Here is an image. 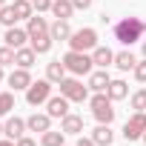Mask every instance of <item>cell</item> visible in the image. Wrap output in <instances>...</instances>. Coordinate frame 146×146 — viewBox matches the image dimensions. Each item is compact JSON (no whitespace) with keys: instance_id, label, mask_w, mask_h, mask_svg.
Returning <instances> with one entry per match:
<instances>
[{"instance_id":"cell-39","label":"cell","mask_w":146,"mask_h":146,"mask_svg":"<svg viewBox=\"0 0 146 146\" xmlns=\"http://www.w3.org/2000/svg\"><path fill=\"white\" fill-rule=\"evenodd\" d=\"M3 6H6V0H0V9H3Z\"/></svg>"},{"instance_id":"cell-33","label":"cell","mask_w":146,"mask_h":146,"mask_svg":"<svg viewBox=\"0 0 146 146\" xmlns=\"http://www.w3.org/2000/svg\"><path fill=\"white\" fill-rule=\"evenodd\" d=\"M75 146H98V143H95V140H92V137H83V135H80V137H78V143H75Z\"/></svg>"},{"instance_id":"cell-20","label":"cell","mask_w":146,"mask_h":146,"mask_svg":"<svg viewBox=\"0 0 146 146\" xmlns=\"http://www.w3.org/2000/svg\"><path fill=\"white\" fill-rule=\"evenodd\" d=\"M106 95L112 100H123V98H129V83L126 80H112L109 89H106Z\"/></svg>"},{"instance_id":"cell-23","label":"cell","mask_w":146,"mask_h":146,"mask_svg":"<svg viewBox=\"0 0 146 146\" xmlns=\"http://www.w3.org/2000/svg\"><path fill=\"white\" fill-rule=\"evenodd\" d=\"M49 35H52L54 40H69V37H72V29H69L66 20H54L52 29H49Z\"/></svg>"},{"instance_id":"cell-28","label":"cell","mask_w":146,"mask_h":146,"mask_svg":"<svg viewBox=\"0 0 146 146\" xmlns=\"http://www.w3.org/2000/svg\"><path fill=\"white\" fill-rule=\"evenodd\" d=\"M0 23H3V26H15V23H17L15 6H3V9H0Z\"/></svg>"},{"instance_id":"cell-18","label":"cell","mask_w":146,"mask_h":146,"mask_svg":"<svg viewBox=\"0 0 146 146\" xmlns=\"http://www.w3.org/2000/svg\"><path fill=\"white\" fill-rule=\"evenodd\" d=\"M72 12H75V3H72V0H54V3H52V15L57 20H69Z\"/></svg>"},{"instance_id":"cell-16","label":"cell","mask_w":146,"mask_h":146,"mask_svg":"<svg viewBox=\"0 0 146 146\" xmlns=\"http://www.w3.org/2000/svg\"><path fill=\"white\" fill-rule=\"evenodd\" d=\"M35 57H37V52H35L32 46H29V49H26V46L15 49V63H17L20 69H32V66H35Z\"/></svg>"},{"instance_id":"cell-27","label":"cell","mask_w":146,"mask_h":146,"mask_svg":"<svg viewBox=\"0 0 146 146\" xmlns=\"http://www.w3.org/2000/svg\"><path fill=\"white\" fill-rule=\"evenodd\" d=\"M12 109H15V95L12 92H0V117L9 115Z\"/></svg>"},{"instance_id":"cell-21","label":"cell","mask_w":146,"mask_h":146,"mask_svg":"<svg viewBox=\"0 0 146 146\" xmlns=\"http://www.w3.org/2000/svg\"><path fill=\"white\" fill-rule=\"evenodd\" d=\"M92 140L98 143V146H109L112 140H115V135H112V129H109V123H100L95 132H92Z\"/></svg>"},{"instance_id":"cell-4","label":"cell","mask_w":146,"mask_h":146,"mask_svg":"<svg viewBox=\"0 0 146 146\" xmlns=\"http://www.w3.org/2000/svg\"><path fill=\"white\" fill-rule=\"evenodd\" d=\"M57 86H60V95L69 98L72 103H83V100L89 98V86H83L78 78H63Z\"/></svg>"},{"instance_id":"cell-17","label":"cell","mask_w":146,"mask_h":146,"mask_svg":"<svg viewBox=\"0 0 146 146\" xmlns=\"http://www.w3.org/2000/svg\"><path fill=\"white\" fill-rule=\"evenodd\" d=\"M49 123H52V115H49V112H46V115H37V112H35V115L26 120L29 132H40V135H43V132H49Z\"/></svg>"},{"instance_id":"cell-9","label":"cell","mask_w":146,"mask_h":146,"mask_svg":"<svg viewBox=\"0 0 146 146\" xmlns=\"http://www.w3.org/2000/svg\"><path fill=\"white\" fill-rule=\"evenodd\" d=\"M49 29H52V26H49L40 15H32V17H29V29H26V32H29V40H35V37H46Z\"/></svg>"},{"instance_id":"cell-36","label":"cell","mask_w":146,"mask_h":146,"mask_svg":"<svg viewBox=\"0 0 146 146\" xmlns=\"http://www.w3.org/2000/svg\"><path fill=\"white\" fill-rule=\"evenodd\" d=\"M0 146H17V143H15V140H9V137H6V140H0Z\"/></svg>"},{"instance_id":"cell-29","label":"cell","mask_w":146,"mask_h":146,"mask_svg":"<svg viewBox=\"0 0 146 146\" xmlns=\"http://www.w3.org/2000/svg\"><path fill=\"white\" fill-rule=\"evenodd\" d=\"M132 109L135 112H146V89H137L132 95Z\"/></svg>"},{"instance_id":"cell-6","label":"cell","mask_w":146,"mask_h":146,"mask_svg":"<svg viewBox=\"0 0 146 146\" xmlns=\"http://www.w3.org/2000/svg\"><path fill=\"white\" fill-rule=\"evenodd\" d=\"M52 98V80H32V86L26 89V100L29 106H40Z\"/></svg>"},{"instance_id":"cell-3","label":"cell","mask_w":146,"mask_h":146,"mask_svg":"<svg viewBox=\"0 0 146 146\" xmlns=\"http://www.w3.org/2000/svg\"><path fill=\"white\" fill-rule=\"evenodd\" d=\"M89 103H92V115H95V120H98V123H112V120H115V109H112V103H115V100H112L109 95L98 92Z\"/></svg>"},{"instance_id":"cell-22","label":"cell","mask_w":146,"mask_h":146,"mask_svg":"<svg viewBox=\"0 0 146 146\" xmlns=\"http://www.w3.org/2000/svg\"><path fill=\"white\" fill-rule=\"evenodd\" d=\"M135 63H137V57H135L132 52H117V54H115V66H117L120 72H132Z\"/></svg>"},{"instance_id":"cell-32","label":"cell","mask_w":146,"mask_h":146,"mask_svg":"<svg viewBox=\"0 0 146 146\" xmlns=\"http://www.w3.org/2000/svg\"><path fill=\"white\" fill-rule=\"evenodd\" d=\"M52 3H54V0H32V6H35L37 15L40 12H52Z\"/></svg>"},{"instance_id":"cell-1","label":"cell","mask_w":146,"mask_h":146,"mask_svg":"<svg viewBox=\"0 0 146 146\" xmlns=\"http://www.w3.org/2000/svg\"><path fill=\"white\" fill-rule=\"evenodd\" d=\"M143 32H146V23H143L140 17H123L120 23H115V37H117L123 46L137 43V40L143 37Z\"/></svg>"},{"instance_id":"cell-25","label":"cell","mask_w":146,"mask_h":146,"mask_svg":"<svg viewBox=\"0 0 146 146\" xmlns=\"http://www.w3.org/2000/svg\"><path fill=\"white\" fill-rule=\"evenodd\" d=\"M15 15H17V20H29L32 17V12H35V6H32V0H15Z\"/></svg>"},{"instance_id":"cell-40","label":"cell","mask_w":146,"mask_h":146,"mask_svg":"<svg viewBox=\"0 0 146 146\" xmlns=\"http://www.w3.org/2000/svg\"><path fill=\"white\" fill-rule=\"evenodd\" d=\"M140 140H143V143H146V132H143V137H140Z\"/></svg>"},{"instance_id":"cell-5","label":"cell","mask_w":146,"mask_h":146,"mask_svg":"<svg viewBox=\"0 0 146 146\" xmlns=\"http://www.w3.org/2000/svg\"><path fill=\"white\" fill-rule=\"evenodd\" d=\"M69 46L75 49V52H92L98 46V32L95 29H78V32H72Z\"/></svg>"},{"instance_id":"cell-2","label":"cell","mask_w":146,"mask_h":146,"mask_svg":"<svg viewBox=\"0 0 146 146\" xmlns=\"http://www.w3.org/2000/svg\"><path fill=\"white\" fill-rule=\"evenodd\" d=\"M63 66H66V72H72V75H89L92 66H95V60H92V54H86V52L69 49V52L63 54Z\"/></svg>"},{"instance_id":"cell-41","label":"cell","mask_w":146,"mask_h":146,"mask_svg":"<svg viewBox=\"0 0 146 146\" xmlns=\"http://www.w3.org/2000/svg\"><path fill=\"white\" fill-rule=\"evenodd\" d=\"M0 135H3V123H0Z\"/></svg>"},{"instance_id":"cell-15","label":"cell","mask_w":146,"mask_h":146,"mask_svg":"<svg viewBox=\"0 0 146 146\" xmlns=\"http://www.w3.org/2000/svg\"><path fill=\"white\" fill-rule=\"evenodd\" d=\"M6 46H12V49H20L26 40H29V32L26 29H17V26H9V32H6Z\"/></svg>"},{"instance_id":"cell-13","label":"cell","mask_w":146,"mask_h":146,"mask_svg":"<svg viewBox=\"0 0 146 146\" xmlns=\"http://www.w3.org/2000/svg\"><path fill=\"white\" fill-rule=\"evenodd\" d=\"M60 129H63L66 135H80V132H83V117L69 112L66 117H60Z\"/></svg>"},{"instance_id":"cell-26","label":"cell","mask_w":146,"mask_h":146,"mask_svg":"<svg viewBox=\"0 0 146 146\" xmlns=\"http://www.w3.org/2000/svg\"><path fill=\"white\" fill-rule=\"evenodd\" d=\"M52 43H54L52 35H46V37H35V40H32V49H35L37 54H46V52L52 49Z\"/></svg>"},{"instance_id":"cell-37","label":"cell","mask_w":146,"mask_h":146,"mask_svg":"<svg viewBox=\"0 0 146 146\" xmlns=\"http://www.w3.org/2000/svg\"><path fill=\"white\" fill-rule=\"evenodd\" d=\"M143 57H146V40H143Z\"/></svg>"},{"instance_id":"cell-31","label":"cell","mask_w":146,"mask_h":146,"mask_svg":"<svg viewBox=\"0 0 146 146\" xmlns=\"http://www.w3.org/2000/svg\"><path fill=\"white\" fill-rule=\"evenodd\" d=\"M132 72H135V80H137V83H146V57H143V60H137Z\"/></svg>"},{"instance_id":"cell-10","label":"cell","mask_w":146,"mask_h":146,"mask_svg":"<svg viewBox=\"0 0 146 146\" xmlns=\"http://www.w3.org/2000/svg\"><path fill=\"white\" fill-rule=\"evenodd\" d=\"M69 98H63V95H57V98H49L46 100V106H49V115L52 117H66L69 115Z\"/></svg>"},{"instance_id":"cell-19","label":"cell","mask_w":146,"mask_h":146,"mask_svg":"<svg viewBox=\"0 0 146 146\" xmlns=\"http://www.w3.org/2000/svg\"><path fill=\"white\" fill-rule=\"evenodd\" d=\"M63 78H66V66H63V60H52V63L46 66V80L60 83Z\"/></svg>"},{"instance_id":"cell-14","label":"cell","mask_w":146,"mask_h":146,"mask_svg":"<svg viewBox=\"0 0 146 146\" xmlns=\"http://www.w3.org/2000/svg\"><path fill=\"white\" fill-rule=\"evenodd\" d=\"M109 83H112V78H109L106 69H98V72H92V75H89V89H95V92H106Z\"/></svg>"},{"instance_id":"cell-7","label":"cell","mask_w":146,"mask_h":146,"mask_svg":"<svg viewBox=\"0 0 146 146\" xmlns=\"http://www.w3.org/2000/svg\"><path fill=\"white\" fill-rule=\"evenodd\" d=\"M143 132H146V112H135L123 126V137L126 140H140Z\"/></svg>"},{"instance_id":"cell-8","label":"cell","mask_w":146,"mask_h":146,"mask_svg":"<svg viewBox=\"0 0 146 146\" xmlns=\"http://www.w3.org/2000/svg\"><path fill=\"white\" fill-rule=\"evenodd\" d=\"M26 120H20V117H9L6 123H3V135L9 137V140H17V137H23L26 135Z\"/></svg>"},{"instance_id":"cell-12","label":"cell","mask_w":146,"mask_h":146,"mask_svg":"<svg viewBox=\"0 0 146 146\" xmlns=\"http://www.w3.org/2000/svg\"><path fill=\"white\" fill-rule=\"evenodd\" d=\"M92 60H95V66L106 69V66L115 63V52H112L109 46H95V49H92Z\"/></svg>"},{"instance_id":"cell-42","label":"cell","mask_w":146,"mask_h":146,"mask_svg":"<svg viewBox=\"0 0 146 146\" xmlns=\"http://www.w3.org/2000/svg\"><path fill=\"white\" fill-rule=\"evenodd\" d=\"M63 146H66V143H63Z\"/></svg>"},{"instance_id":"cell-30","label":"cell","mask_w":146,"mask_h":146,"mask_svg":"<svg viewBox=\"0 0 146 146\" xmlns=\"http://www.w3.org/2000/svg\"><path fill=\"white\" fill-rule=\"evenodd\" d=\"M0 66H15V49L12 46L0 49Z\"/></svg>"},{"instance_id":"cell-35","label":"cell","mask_w":146,"mask_h":146,"mask_svg":"<svg viewBox=\"0 0 146 146\" xmlns=\"http://www.w3.org/2000/svg\"><path fill=\"white\" fill-rule=\"evenodd\" d=\"M72 3H75V9H89L92 0H72Z\"/></svg>"},{"instance_id":"cell-11","label":"cell","mask_w":146,"mask_h":146,"mask_svg":"<svg viewBox=\"0 0 146 146\" xmlns=\"http://www.w3.org/2000/svg\"><path fill=\"white\" fill-rule=\"evenodd\" d=\"M9 86H12L15 92H17V89H29V86H32V75H29V69H20V66H17L12 75H9Z\"/></svg>"},{"instance_id":"cell-38","label":"cell","mask_w":146,"mask_h":146,"mask_svg":"<svg viewBox=\"0 0 146 146\" xmlns=\"http://www.w3.org/2000/svg\"><path fill=\"white\" fill-rule=\"evenodd\" d=\"M0 80H3V66H0Z\"/></svg>"},{"instance_id":"cell-34","label":"cell","mask_w":146,"mask_h":146,"mask_svg":"<svg viewBox=\"0 0 146 146\" xmlns=\"http://www.w3.org/2000/svg\"><path fill=\"white\" fill-rule=\"evenodd\" d=\"M15 143H17V146H37V143H35L32 137H26V135H23V137H17Z\"/></svg>"},{"instance_id":"cell-24","label":"cell","mask_w":146,"mask_h":146,"mask_svg":"<svg viewBox=\"0 0 146 146\" xmlns=\"http://www.w3.org/2000/svg\"><path fill=\"white\" fill-rule=\"evenodd\" d=\"M63 137H66V132L60 129V132H43L40 135V146H63Z\"/></svg>"}]
</instances>
